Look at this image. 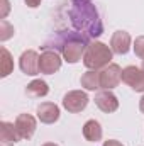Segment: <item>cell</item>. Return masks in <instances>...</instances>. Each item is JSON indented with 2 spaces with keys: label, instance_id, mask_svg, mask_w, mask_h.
Segmentation results:
<instances>
[{
  "label": "cell",
  "instance_id": "obj_1",
  "mask_svg": "<svg viewBox=\"0 0 144 146\" xmlns=\"http://www.w3.org/2000/svg\"><path fill=\"white\" fill-rule=\"evenodd\" d=\"M68 15L75 31L85 37L95 39L104 34V22L93 0H70Z\"/></svg>",
  "mask_w": 144,
  "mask_h": 146
},
{
  "label": "cell",
  "instance_id": "obj_2",
  "mask_svg": "<svg viewBox=\"0 0 144 146\" xmlns=\"http://www.w3.org/2000/svg\"><path fill=\"white\" fill-rule=\"evenodd\" d=\"M92 39L85 37L83 34H80L78 31H58L54 36H51L42 46V49H51V51H59L65 58V61L68 63H78L83 54L85 49L88 46Z\"/></svg>",
  "mask_w": 144,
  "mask_h": 146
},
{
  "label": "cell",
  "instance_id": "obj_3",
  "mask_svg": "<svg viewBox=\"0 0 144 146\" xmlns=\"http://www.w3.org/2000/svg\"><path fill=\"white\" fill-rule=\"evenodd\" d=\"M114 56V51L108 48L107 44L100 42V41H90L85 54H83V65L88 70H102L107 65H110V60Z\"/></svg>",
  "mask_w": 144,
  "mask_h": 146
},
{
  "label": "cell",
  "instance_id": "obj_4",
  "mask_svg": "<svg viewBox=\"0 0 144 146\" xmlns=\"http://www.w3.org/2000/svg\"><path fill=\"white\" fill-rule=\"evenodd\" d=\"M14 124H15V131H17V136H19L20 141L22 139H31L37 127L36 117L31 115V114H19Z\"/></svg>",
  "mask_w": 144,
  "mask_h": 146
},
{
  "label": "cell",
  "instance_id": "obj_5",
  "mask_svg": "<svg viewBox=\"0 0 144 146\" xmlns=\"http://www.w3.org/2000/svg\"><path fill=\"white\" fill-rule=\"evenodd\" d=\"M120 80H122V70L117 63H110L100 70V88L104 90H112L120 83Z\"/></svg>",
  "mask_w": 144,
  "mask_h": 146
},
{
  "label": "cell",
  "instance_id": "obj_6",
  "mask_svg": "<svg viewBox=\"0 0 144 146\" xmlns=\"http://www.w3.org/2000/svg\"><path fill=\"white\" fill-rule=\"evenodd\" d=\"M88 106V95L81 90H71L63 97V107L71 112V114H78Z\"/></svg>",
  "mask_w": 144,
  "mask_h": 146
},
{
  "label": "cell",
  "instance_id": "obj_7",
  "mask_svg": "<svg viewBox=\"0 0 144 146\" xmlns=\"http://www.w3.org/2000/svg\"><path fill=\"white\" fill-rule=\"evenodd\" d=\"M61 68V56L58 51L46 49L39 56V72L44 75H53Z\"/></svg>",
  "mask_w": 144,
  "mask_h": 146
},
{
  "label": "cell",
  "instance_id": "obj_8",
  "mask_svg": "<svg viewBox=\"0 0 144 146\" xmlns=\"http://www.w3.org/2000/svg\"><path fill=\"white\" fill-rule=\"evenodd\" d=\"M122 82L129 85L134 92L144 94V72L137 66H127L122 70Z\"/></svg>",
  "mask_w": 144,
  "mask_h": 146
},
{
  "label": "cell",
  "instance_id": "obj_9",
  "mask_svg": "<svg viewBox=\"0 0 144 146\" xmlns=\"http://www.w3.org/2000/svg\"><path fill=\"white\" fill-rule=\"evenodd\" d=\"M19 66H20V70L26 73V75H31V76L41 73L39 72V54H37L34 49L24 51L20 54V58H19Z\"/></svg>",
  "mask_w": 144,
  "mask_h": 146
},
{
  "label": "cell",
  "instance_id": "obj_10",
  "mask_svg": "<svg viewBox=\"0 0 144 146\" xmlns=\"http://www.w3.org/2000/svg\"><path fill=\"white\" fill-rule=\"evenodd\" d=\"M95 104L97 107L105 112V114H110V112H115L119 109V100L117 97L110 92V90H100L97 95H95Z\"/></svg>",
  "mask_w": 144,
  "mask_h": 146
},
{
  "label": "cell",
  "instance_id": "obj_11",
  "mask_svg": "<svg viewBox=\"0 0 144 146\" xmlns=\"http://www.w3.org/2000/svg\"><path fill=\"white\" fill-rule=\"evenodd\" d=\"M37 119L44 124H54L59 119V107L53 102H42L37 106Z\"/></svg>",
  "mask_w": 144,
  "mask_h": 146
},
{
  "label": "cell",
  "instance_id": "obj_12",
  "mask_svg": "<svg viewBox=\"0 0 144 146\" xmlns=\"http://www.w3.org/2000/svg\"><path fill=\"white\" fill-rule=\"evenodd\" d=\"M110 49L115 54H126L131 49V36L126 31H117L112 34L110 39Z\"/></svg>",
  "mask_w": 144,
  "mask_h": 146
},
{
  "label": "cell",
  "instance_id": "obj_13",
  "mask_svg": "<svg viewBox=\"0 0 144 146\" xmlns=\"http://www.w3.org/2000/svg\"><path fill=\"white\" fill-rule=\"evenodd\" d=\"M0 141H2V146H12L14 143L20 141L15 131V124L5 122V121L0 122Z\"/></svg>",
  "mask_w": 144,
  "mask_h": 146
},
{
  "label": "cell",
  "instance_id": "obj_14",
  "mask_svg": "<svg viewBox=\"0 0 144 146\" xmlns=\"http://www.w3.org/2000/svg\"><path fill=\"white\" fill-rule=\"evenodd\" d=\"M83 136H85V139H87V141H92V143L100 141V139H102V136H104V131H102L100 122H98V121H95V119L87 121V122H85V126H83Z\"/></svg>",
  "mask_w": 144,
  "mask_h": 146
},
{
  "label": "cell",
  "instance_id": "obj_15",
  "mask_svg": "<svg viewBox=\"0 0 144 146\" xmlns=\"http://www.w3.org/2000/svg\"><path fill=\"white\" fill-rule=\"evenodd\" d=\"M26 94L32 99H41V97H46L49 94V87L44 80H32L27 87H26Z\"/></svg>",
  "mask_w": 144,
  "mask_h": 146
},
{
  "label": "cell",
  "instance_id": "obj_16",
  "mask_svg": "<svg viewBox=\"0 0 144 146\" xmlns=\"http://www.w3.org/2000/svg\"><path fill=\"white\" fill-rule=\"evenodd\" d=\"M80 83L87 90H97V88H100V72H97V70L85 72L81 75V78H80Z\"/></svg>",
  "mask_w": 144,
  "mask_h": 146
},
{
  "label": "cell",
  "instance_id": "obj_17",
  "mask_svg": "<svg viewBox=\"0 0 144 146\" xmlns=\"http://www.w3.org/2000/svg\"><path fill=\"white\" fill-rule=\"evenodd\" d=\"M12 70H14V60H12L9 49L7 48H2V73L0 75L2 76H9Z\"/></svg>",
  "mask_w": 144,
  "mask_h": 146
},
{
  "label": "cell",
  "instance_id": "obj_18",
  "mask_svg": "<svg viewBox=\"0 0 144 146\" xmlns=\"http://www.w3.org/2000/svg\"><path fill=\"white\" fill-rule=\"evenodd\" d=\"M14 36V27L5 21V19H2L0 21V41H7L9 37Z\"/></svg>",
  "mask_w": 144,
  "mask_h": 146
},
{
  "label": "cell",
  "instance_id": "obj_19",
  "mask_svg": "<svg viewBox=\"0 0 144 146\" xmlns=\"http://www.w3.org/2000/svg\"><path fill=\"white\" fill-rule=\"evenodd\" d=\"M134 53H136V56L144 60V36L136 37V41H134Z\"/></svg>",
  "mask_w": 144,
  "mask_h": 146
},
{
  "label": "cell",
  "instance_id": "obj_20",
  "mask_svg": "<svg viewBox=\"0 0 144 146\" xmlns=\"http://www.w3.org/2000/svg\"><path fill=\"white\" fill-rule=\"evenodd\" d=\"M24 2H26V5L31 7V9H36V7L41 5V0H24Z\"/></svg>",
  "mask_w": 144,
  "mask_h": 146
},
{
  "label": "cell",
  "instance_id": "obj_21",
  "mask_svg": "<svg viewBox=\"0 0 144 146\" xmlns=\"http://www.w3.org/2000/svg\"><path fill=\"white\" fill-rule=\"evenodd\" d=\"M104 146H124V145L120 141H117V139H108V141L104 143Z\"/></svg>",
  "mask_w": 144,
  "mask_h": 146
},
{
  "label": "cell",
  "instance_id": "obj_22",
  "mask_svg": "<svg viewBox=\"0 0 144 146\" xmlns=\"http://www.w3.org/2000/svg\"><path fill=\"white\" fill-rule=\"evenodd\" d=\"M2 5H3V12H2V15H0V17L3 19V17L7 15V12H9V0H2Z\"/></svg>",
  "mask_w": 144,
  "mask_h": 146
},
{
  "label": "cell",
  "instance_id": "obj_23",
  "mask_svg": "<svg viewBox=\"0 0 144 146\" xmlns=\"http://www.w3.org/2000/svg\"><path fill=\"white\" fill-rule=\"evenodd\" d=\"M139 109H141V112L144 114V95L141 97V100H139Z\"/></svg>",
  "mask_w": 144,
  "mask_h": 146
},
{
  "label": "cell",
  "instance_id": "obj_24",
  "mask_svg": "<svg viewBox=\"0 0 144 146\" xmlns=\"http://www.w3.org/2000/svg\"><path fill=\"white\" fill-rule=\"evenodd\" d=\"M41 146H58L56 143H44V145H41Z\"/></svg>",
  "mask_w": 144,
  "mask_h": 146
},
{
  "label": "cell",
  "instance_id": "obj_25",
  "mask_svg": "<svg viewBox=\"0 0 144 146\" xmlns=\"http://www.w3.org/2000/svg\"><path fill=\"white\" fill-rule=\"evenodd\" d=\"M141 70H143V72H144V60H143V66H141Z\"/></svg>",
  "mask_w": 144,
  "mask_h": 146
}]
</instances>
